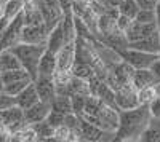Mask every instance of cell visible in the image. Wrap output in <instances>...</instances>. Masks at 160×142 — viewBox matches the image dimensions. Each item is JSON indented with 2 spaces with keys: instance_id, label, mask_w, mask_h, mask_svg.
<instances>
[{
  "instance_id": "obj_45",
  "label": "cell",
  "mask_w": 160,
  "mask_h": 142,
  "mask_svg": "<svg viewBox=\"0 0 160 142\" xmlns=\"http://www.w3.org/2000/svg\"><path fill=\"white\" fill-rule=\"evenodd\" d=\"M0 91H3V82H2V78H0Z\"/></svg>"
},
{
  "instance_id": "obj_6",
  "label": "cell",
  "mask_w": 160,
  "mask_h": 142,
  "mask_svg": "<svg viewBox=\"0 0 160 142\" xmlns=\"http://www.w3.org/2000/svg\"><path fill=\"white\" fill-rule=\"evenodd\" d=\"M114 91H115V106L118 110H128V109H135L139 106L138 93L131 83L120 85Z\"/></svg>"
},
{
  "instance_id": "obj_5",
  "label": "cell",
  "mask_w": 160,
  "mask_h": 142,
  "mask_svg": "<svg viewBox=\"0 0 160 142\" xmlns=\"http://www.w3.org/2000/svg\"><path fill=\"white\" fill-rule=\"evenodd\" d=\"M90 123L99 126L101 130L108 131V133H115L117 126H118V110L106 104H101L98 115L95 118H91Z\"/></svg>"
},
{
  "instance_id": "obj_22",
  "label": "cell",
  "mask_w": 160,
  "mask_h": 142,
  "mask_svg": "<svg viewBox=\"0 0 160 142\" xmlns=\"http://www.w3.org/2000/svg\"><path fill=\"white\" fill-rule=\"evenodd\" d=\"M19 67H21V64L18 58L10 50L0 51V73L7 72V70H13V69H19Z\"/></svg>"
},
{
  "instance_id": "obj_27",
  "label": "cell",
  "mask_w": 160,
  "mask_h": 142,
  "mask_svg": "<svg viewBox=\"0 0 160 142\" xmlns=\"http://www.w3.org/2000/svg\"><path fill=\"white\" fill-rule=\"evenodd\" d=\"M0 78H2V82L5 85V83H11V82H16V80H22V78H31V77H29V73L26 72L22 67H19V69H13V70L2 72V73H0Z\"/></svg>"
},
{
  "instance_id": "obj_2",
  "label": "cell",
  "mask_w": 160,
  "mask_h": 142,
  "mask_svg": "<svg viewBox=\"0 0 160 142\" xmlns=\"http://www.w3.org/2000/svg\"><path fill=\"white\" fill-rule=\"evenodd\" d=\"M8 50L18 58L21 67L28 72L29 77L34 80L37 77V66H38L40 56H42L43 50H45V45H31V43L19 42Z\"/></svg>"
},
{
  "instance_id": "obj_26",
  "label": "cell",
  "mask_w": 160,
  "mask_h": 142,
  "mask_svg": "<svg viewBox=\"0 0 160 142\" xmlns=\"http://www.w3.org/2000/svg\"><path fill=\"white\" fill-rule=\"evenodd\" d=\"M71 73L74 77H80V78H85V80H90L93 75H96L91 64H85V62H74Z\"/></svg>"
},
{
  "instance_id": "obj_19",
  "label": "cell",
  "mask_w": 160,
  "mask_h": 142,
  "mask_svg": "<svg viewBox=\"0 0 160 142\" xmlns=\"http://www.w3.org/2000/svg\"><path fill=\"white\" fill-rule=\"evenodd\" d=\"M95 96L102 102V104L117 109V106H115V91H114V89H112L108 83H106L104 80L99 82V85H98V88H96V91H95ZM117 110H118V109H117Z\"/></svg>"
},
{
  "instance_id": "obj_44",
  "label": "cell",
  "mask_w": 160,
  "mask_h": 142,
  "mask_svg": "<svg viewBox=\"0 0 160 142\" xmlns=\"http://www.w3.org/2000/svg\"><path fill=\"white\" fill-rule=\"evenodd\" d=\"M77 2H80V3H83V5H91L95 0H77Z\"/></svg>"
},
{
  "instance_id": "obj_17",
  "label": "cell",
  "mask_w": 160,
  "mask_h": 142,
  "mask_svg": "<svg viewBox=\"0 0 160 142\" xmlns=\"http://www.w3.org/2000/svg\"><path fill=\"white\" fill-rule=\"evenodd\" d=\"M131 85L133 88L138 89L139 88H144V86H149V85H157V78L154 77L152 70L151 69H135L131 73Z\"/></svg>"
},
{
  "instance_id": "obj_11",
  "label": "cell",
  "mask_w": 160,
  "mask_h": 142,
  "mask_svg": "<svg viewBox=\"0 0 160 142\" xmlns=\"http://www.w3.org/2000/svg\"><path fill=\"white\" fill-rule=\"evenodd\" d=\"M75 62V43H66L56 53V70L58 72H71Z\"/></svg>"
},
{
  "instance_id": "obj_40",
  "label": "cell",
  "mask_w": 160,
  "mask_h": 142,
  "mask_svg": "<svg viewBox=\"0 0 160 142\" xmlns=\"http://www.w3.org/2000/svg\"><path fill=\"white\" fill-rule=\"evenodd\" d=\"M0 140H10V133L2 120H0Z\"/></svg>"
},
{
  "instance_id": "obj_18",
  "label": "cell",
  "mask_w": 160,
  "mask_h": 142,
  "mask_svg": "<svg viewBox=\"0 0 160 142\" xmlns=\"http://www.w3.org/2000/svg\"><path fill=\"white\" fill-rule=\"evenodd\" d=\"M35 102H38V94H37V89L34 86V82H31L22 91H19L15 96V104L18 107H21L22 110L31 107L32 104H35Z\"/></svg>"
},
{
  "instance_id": "obj_41",
  "label": "cell",
  "mask_w": 160,
  "mask_h": 142,
  "mask_svg": "<svg viewBox=\"0 0 160 142\" xmlns=\"http://www.w3.org/2000/svg\"><path fill=\"white\" fill-rule=\"evenodd\" d=\"M72 2H74V0H59V5H61L62 13L72 11Z\"/></svg>"
},
{
  "instance_id": "obj_7",
  "label": "cell",
  "mask_w": 160,
  "mask_h": 142,
  "mask_svg": "<svg viewBox=\"0 0 160 142\" xmlns=\"http://www.w3.org/2000/svg\"><path fill=\"white\" fill-rule=\"evenodd\" d=\"M0 120L3 121V125L7 126L10 134L16 133L18 130H21V128L28 125L24 120V110L21 107H18L16 104L0 112Z\"/></svg>"
},
{
  "instance_id": "obj_8",
  "label": "cell",
  "mask_w": 160,
  "mask_h": 142,
  "mask_svg": "<svg viewBox=\"0 0 160 142\" xmlns=\"http://www.w3.org/2000/svg\"><path fill=\"white\" fill-rule=\"evenodd\" d=\"M22 27V13H19L18 16H15L7 26V29L3 34L0 35V51L8 50L13 45L19 43V32Z\"/></svg>"
},
{
  "instance_id": "obj_3",
  "label": "cell",
  "mask_w": 160,
  "mask_h": 142,
  "mask_svg": "<svg viewBox=\"0 0 160 142\" xmlns=\"http://www.w3.org/2000/svg\"><path fill=\"white\" fill-rule=\"evenodd\" d=\"M117 53H118L120 59L130 64L133 69H149L154 64V61L158 59V54H155V53H146V51L130 48V46L118 50Z\"/></svg>"
},
{
  "instance_id": "obj_12",
  "label": "cell",
  "mask_w": 160,
  "mask_h": 142,
  "mask_svg": "<svg viewBox=\"0 0 160 142\" xmlns=\"http://www.w3.org/2000/svg\"><path fill=\"white\" fill-rule=\"evenodd\" d=\"M154 31H157V22L155 21L142 24V22H138V21L133 19L128 26V29L125 31V37H127L128 43H131V42H136V40H139V38L146 37V35H149Z\"/></svg>"
},
{
  "instance_id": "obj_16",
  "label": "cell",
  "mask_w": 160,
  "mask_h": 142,
  "mask_svg": "<svg viewBox=\"0 0 160 142\" xmlns=\"http://www.w3.org/2000/svg\"><path fill=\"white\" fill-rule=\"evenodd\" d=\"M66 45V40H64V32H62V26H61V21L53 26V27L48 31V37H47V50L53 51V53H58V51Z\"/></svg>"
},
{
  "instance_id": "obj_33",
  "label": "cell",
  "mask_w": 160,
  "mask_h": 142,
  "mask_svg": "<svg viewBox=\"0 0 160 142\" xmlns=\"http://www.w3.org/2000/svg\"><path fill=\"white\" fill-rule=\"evenodd\" d=\"M135 21L138 22H154L155 21V10H139L135 16Z\"/></svg>"
},
{
  "instance_id": "obj_13",
  "label": "cell",
  "mask_w": 160,
  "mask_h": 142,
  "mask_svg": "<svg viewBox=\"0 0 160 142\" xmlns=\"http://www.w3.org/2000/svg\"><path fill=\"white\" fill-rule=\"evenodd\" d=\"M128 46L141 50V51H146V53H155V54H158V51H160V32H158V29L151 32L149 35L139 38V40H136V42L128 43Z\"/></svg>"
},
{
  "instance_id": "obj_10",
  "label": "cell",
  "mask_w": 160,
  "mask_h": 142,
  "mask_svg": "<svg viewBox=\"0 0 160 142\" xmlns=\"http://www.w3.org/2000/svg\"><path fill=\"white\" fill-rule=\"evenodd\" d=\"M108 136H114V133H108L101 130L99 126L93 125L90 121H85L80 118V140H87V142H99V140H108L112 137Z\"/></svg>"
},
{
  "instance_id": "obj_29",
  "label": "cell",
  "mask_w": 160,
  "mask_h": 142,
  "mask_svg": "<svg viewBox=\"0 0 160 142\" xmlns=\"http://www.w3.org/2000/svg\"><path fill=\"white\" fill-rule=\"evenodd\" d=\"M31 82H32L31 78H22V80H16V82H11V83H5V85H3V91L15 97V96H16L19 91H22V89L28 86Z\"/></svg>"
},
{
  "instance_id": "obj_24",
  "label": "cell",
  "mask_w": 160,
  "mask_h": 142,
  "mask_svg": "<svg viewBox=\"0 0 160 142\" xmlns=\"http://www.w3.org/2000/svg\"><path fill=\"white\" fill-rule=\"evenodd\" d=\"M10 140H16V142H37L35 131L31 125H26L24 128L18 130L16 133L10 134Z\"/></svg>"
},
{
  "instance_id": "obj_35",
  "label": "cell",
  "mask_w": 160,
  "mask_h": 142,
  "mask_svg": "<svg viewBox=\"0 0 160 142\" xmlns=\"http://www.w3.org/2000/svg\"><path fill=\"white\" fill-rule=\"evenodd\" d=\"M11 106H15V97L10 96L5 91H0V112L11 107Z\"/></svg>"
},
{
  "instance_id": "obj_34",
  "label": "cell",
  "mask_w": 160,
  "mask_h": 142,
  "mask_svg": "<svg viewBox=\"0 0 160 142\" xmlns=\"http://www.w3.org/2000/svg\"><path fill=\"white\" fill-rule=\"evenodd\" d=\"M53 128H56V126H59V125H62V120H64V113H61V112H56V110H53V109H50V112H48V115H47V118H45Z\"/></svg>"
},
{
  "instance_id": "obj_23",
  "label": "cell",
  "mask_w": 160,
  "mask_h": 142,
  "mask_svg": "<svg viewBox=\"0 0 160 142\" xmlns=\"http://www.w3.org/2000/svg\"><path fill=\"white\" fill-rule=\"evenodd\" d=\"M50 107L56 112H61V113H69L72 112V104H71V96H66V94H56L53 97Z\"/></svg>"
},
{
  "instance_id": "obj_21",
  "label": "cell",
  "mask_w": 160,
  "mask_h": 142,
  "mask_svg": "<svg viewBox=\"0 0 160 142\" xmlns=\"http://www.w3.org/2000/svg\"><path fill=\"white\" fill-rule=\"evenodd\" d=\"M68 86H69L71 96H72V94H82V96H88V94H91L88 80L80 78V77H74V75H72L71 78H69Z\"/></svg>"
},
{
  "instance_id": "obj_36",
  "label": "cell",
  "mask_w": 160,
  "mask_h": 142,
  "mask_svg": "<svg viewBox=\"0 0 160 142\" xmlns=\"http://www.w3.org/2000/svg\"><path fill=\"white\" fill-rule=\"evenodd\" d=\"M148 107H149V112H151V117L160 118V96H155L148 104Z\"/></svg>"
},
{
  "instance_id": "obj_30",
  "label": "cell",
  "mask_w": 160,
  "mask_h": 142,
  "mask_svg": "<svg viewBox=\"0 0 160 142\" xmlns=\"http://www.w3.org/2000/svg\"><path fill=\"white\" fill-rule=\"evenodd\" d=\"M136 93H138V101H139V104H146V106H148L149 102L157 96V93H155V85H149V86L139 88Z\"/></svg>"
},
{
  "instance_id": "obj_37",
  "label": "cell",
  "mask_w": 160,
  "mask_h": 142,
  "mask_svg": "<svg viewBox=\"0 0 160 142\" xmlns=\"http://www.w3.org/2000/svg\"><path fill=\"white\" fill-rule=\"evenodd\" d=\"M131 21H133V19H130V18L125 16V15H118L117 19H115V27H117L120 32H123V34H125V31L128 29V26H130Z\"/></svg>"
},
{
  "instance_id": "obj_9",
  "label": "cell",
  "mask_w": 160,
  "mask_h": 142,
  "mask_svg": "<svg viewBox=\"0 0 160 142\" xmlns=\"http://www.w3.org/2000/svg\"><path fill=\"white\" fill-rule=\"evenodd\" d=\"M34 86L37 89L38 94V101L51 104L53 97L56 96V89H55V82H53V77H45V75H37L32 80Z\"/></svg>"
},
{
  "instance_id": "obj_46",
  "label": "cell",
  "mask_w": 160,
  "mask_h": 142,
  "mask_svg": "<svg viewBox=\"0 0 160 142\" xmlns=\"http://www.w3.org/2000/svg\"><path fill=\"white\" fill-rule=\"evenodd\" d=\"M157 2H160V0H157Z\"/></svg>"
},
{
  "instance_id": "obj_1",
  "label": "cell",
  "mask_w": 160,
  "mask_h": 142,
  "mask_svg": "<svg viewBox=\"0 0 160 142\" xmlns=\"http://www.w3.org/2000/svg\"><path fill=\"white\" fill-rule=\"evenodd\" d=\"M149 121L151 112L146 104L128 110H118V126L114 133V140H139Z\"/></svg>"
},
{
  "instance_id": "obj_28",
  "label": "cell",
  "mask_w": 160,
  "mask_h": 142,
  "mask_svg": "<svg viewBox=\"0 0 160 142\" xmlns=\"http://www.w3.org/2000/svg\"><path fill=\"white\" fill-rule=\"evenodd\" d=\"M117 8H118L120 15H125L130 19H135L136 13L139 11V7L136 3V0H122V2L117 5Z\"/></svg>"
},
{
  "instance_id": "obj_38",
  "label": "cell",
  "mask_w": 160,
  "mask_h": 142,
  "mask_svg": "<svg viewBox=\"0 0 160 142\" xmlns=\"http://www.w3.org/2000/svg\"><path fill=\"white\" fill-rule=\"evenodd\" d=\"M136 3L139 7V10H155L157 7V0H136Z\"/></svg>"
},
{
  "instance_id": "obj_15",
  "label": "cell",
  "mask_w": 160,
  "mask_h": 142,
  "mask_svg": "<svg viewBox=\"0 0 160 142\" xmlns=\"http://www.w3.org/2000/svg\"><path fill=\"white\" fill-rule=\"evenodd\" d=\"M56 72V54L53 51L43 50L42 56H40L38 66H37V75H45V77H53V73Z\"/></svg>"
},
{
  "instance_id": "obj_4",
  "label": "cell",
  "mask_w": 160,
  "mask_h": 142,
  "mask_svg": "<svg viewBox=\"0 0 160 142\" xmlns=\"http://www.w3.org/2000/svg\"><path fill=\"white\" fill-rule=\"evenodd\" d=\"M48 29L45 24H22L19 32V42L31 45H45Z\"/></svg>"
},
{
  "instance_id": "obj_25",
  "label": "cell",
  "mask_w": 160,
  "mask_h": 142,
  "mask_svg": "<svg viewBox=\"0 0 160 142\" xmlns=\"http://www.w3.org/2000/svg\"><path fill=\"white\" fill-rule=\"evenodd\" d=\"M35 131V136H37V140H51V136H53V126L47 121V120H42V121H37L34 125H31Z\"/></svg>"
},
{
  "instance_id": "obj_20",
  "label": "cell",
  "mask_w": 160,
  "mask_h": 142,
  "mask_svg": "<svg viewBox=\"0 0 160 142\" xmlns=\"http://www.w3.org/2000/svg\"><path fill=\"white\" fill-rule=\"evenodd\" d=\"M139 140L160 142V118L151 117V121H149L148 128L144 130V133L141 134V139H139Z\"/></svg>"
},
{
  "instance_id": "obj_43",
  "label": "cell",
  "mask_w": 160,
  "mask_h": 142,
  "mask_svg": "<svg viewBox=\"0 0 160 142\" xmlns=\"http://www.w3.org/2000/svg\"><path fill=\"white\" fill-rule=\"evenodd\" d=\"M155 22H157V29H158V32H160V2H158L157 7H155Z\"/></svg>"
},
{
  "instance_id": "obj_32",
  "label": "cell",
  "mask_w": 160,
  "mask_h": 142,
  "mask_svg": "<svg viewBox=\"0 0 160 142\" xmlns=\"http://www.w3.org/2000/svg\"><path fill=\"white\" fill-rule=\"evenodd\" d=\"M85 97L87 96H82V94H72L71 96V104H72V112L75 115H82L83 112V106H85Z\"/></svg>"
},
{
  "instance_id": "obj_31",
  "label": "cell",
  "mask_w": 160,
  "mask_h": 142,
  "mask_svg": "<svg viewBox=\"0 0 160 142\" xmlns=\"http://www.w3.org/2000/svg\"><path fill=\"white\" fill-rule=\"evenodd\" d=\"M69 137H71V133L69 130L66 128L64 125H59L56 128H53V136H51V140H58V142H69Z\"/></svg>"
},
{
  "instance_id": "obj_39",
  "label": "cell",
  "mask_w": 160,
  "mask_h": 142,
  "mask_svg": "<svg viewBox=\"0 0 160 142\" xmlns=\"http://www.w3.org/2000/svg\"><path fill=\"white\" fill-rule=\"evenodd\" d=\"M151 70H152V73H154V77L157 78V82L160 83V58L157 59V61H154V64L149 67Z\"/></svg>"
},
{
  "instance_id": "obj_42",
  "label": "cell",
  "mask_w": 160,
  "mask_h": 142,
  "mask_svg": "<svg viewBox=\"0 0 160 142\" xmlns=\"http://www.w3.org/2000/svg\"><path fill=\"white\" fill-rule=\"evenodd\" d=\"M8 22H10V19H7L3 15L0 16V35L3 34V31L7 29V26H8Z\"/></svg>"
},
{
  "instance_id": "obj_14",
  "label": "cell",
  "mask_w": 160,
  "mask_h": 142,
  "mask_svg": "<svg viewBox=\"0 0 160 142\" xmlns=\"http://www.w3.org/2000/svg\"><path fill=\"white\" fill-rule=\"evenodd\" d=\"M50 104H47V102H42L38 101L35 102V104H32L31 107L24 109V120L28 125H34L37 121H42L47 118V115L50 112Z\"/></svg>"
}]
</instances>
